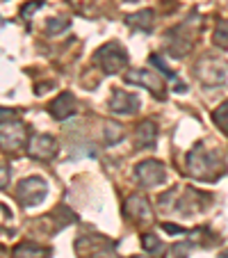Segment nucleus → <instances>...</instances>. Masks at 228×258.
<instances>
[{
	"mask_svg": "<svg viewBox=\"0 0 228 258\" xmlns=\"http://www.w3.org/2000/svg\"><path fill=\"white\" fill-rule=\"evenodd\" d=\"M223 165L219 160V156L210 149H205L203 144H196L187 156V171L199 180H214L221 174Z\"/></svg>",
	"mask_w": 228,
	"mask_h": 258,
	"instance_id": "1",
	"label": "nucleus"
},
{
	"mask_svg": "<svg viewBox=\"0 0 228 258\" xmlns=\"http://www.w3.org/2000/svg\"><path fill=\"white\" fill-rule=\"evenodd\" d=\"M96 64L101 67L103 73L117 76L128 67V53L119 41H107L96 50Z\"/></svg>",
	"mask_w": 228,
	"mask_h": 258,
	"instance_id": "2",
	"label": "nucleus"
},
{
	"mask_svg": "<svg viewBox=\"0 0 228 258\" xmlns=\"http://www.w3.org/2000/svg\"><path fill=\"white\" fill-rule=\"evenodd\" d=\"M28 144V128L19 119H7L0 123V149L5 151H19Z\"/></svg>",
	"mask_w": 228,
	"mask_h": 258,
	"instance_id": "3",
	"label": "nucleus"
},
{
	"mask_svg": "<svg viewBox=\"0 0 228 258\" xmlns=\"http://www.w3.org/2000/svg\"><path fill=\"white\" fill-rule=\"evenodd\" d=\"M46 192H48V185L46 180L39 178V176H32V178L21 180L19 190H16V197L23 206H39L41 201L46 199Z\"/></svg>",
	"mask_w": 228,
	"mask_h": 258,
	"instance_id": "4",
	"label": "nucleus"
},
{
	"mask_svg": "<svg viewBox=\"0 0 228 258\" xmlns=\"http://www.w3.org/2000/svg\"><path fill=\"white\" fill-rule=\"evenodd\" d=\"M135 178L139 180L144 187H156L160 183H165L167 178V171L165 165L158 160H144L135 167Z\"/></svg>",
	"mask_w": 228,
	"mask_h": 258,
	"instance_id": "5",
	"label": "nucleus"
},
{
	"mask_svg": "<svg viewBox=\"0 0 228 258\" xmlns=\"http://www.w3.org/2000/svg\"><path fill=\"white\" fill-rule=\"evenodd\" d=\"M28 153L37 160H53L57 156V140L53 135L34 133L28 142Z\"/></svg>",
	"mask_w": 228,
	"mask_h": 258,
	"instance_id": "6",
	"label": "nucleus"
},
{
	"mask_svg": "<svg viewBox=\"0 0 228 258\" xmlns=\"http://www.w3.org/2000/svg\"><path fill=\"white\" fill-rule=\"evenodd\" d=\"M196 76H199V80L205 85H223L228 78V71L223 69L221 62H217V59L203 57L199 64H196Z\"/></svg>",
	"mask_w": 228,
	"mask_h": 258,
	"instance_id": "7",
	"label": "nucleus"
},
{
	"mask_svg": "<svg viewBox=\"0 0 228 258\" xmlns=\"http://www.w3.org/2000/svg\"><path fill=\"white\" fill-rule=\"evenodd\" d=\"M126 80L132 85H139V87L150 89L153 96L158 94L160 98H165V80H162L160 73H153V71H148V69H137V71L128 73Z\"/></svg>",
	"mask_w": 228,
	"mask_h": 258,
	"instance_id": "8",
	"label": "nucleus"
},
{
	"mask_svg": "<svg viewBox=\"0 0 228 258\" xmlns=\"http://www.w3.org/2000/svg\"><path fill=\"white\" fill-rule=\"evenodd\" d=\"M123 215H126L128 219H132V222L148 224L150 219H153V208H150V204L144 199V197L132 195L130 199L126 201V206H123Z\"/></svg>",
	"mask_w": 228,
	"mask_h": 258,
	"instance_id": "9",
	"label": "nucleus"
},
{
	"mask_svg": "<svg viewBox=\"0 0 228 258\" xmlns=\"http://www.w3.org/2000/svg\"><path fill=\"white\" fill-rule=\"evenodd\" d=\"M75 107H78L75 96H73V94H68V92H64V94H59L53 103H50L48 110H50V114H53V119L64 121V119H68V117H73V114H75Z\"/></svg>",
	"mask_w": 228,
	"mask_h": 258,
	"instance_id": "10",
	"label": "nucleus"
},
{
	"mask_svg": "<svg viewBox=\"0 0 228 258\" xmlns=\"http://www.w3.org/2000/svg\"><path fill=\"white\" fill-rule=\"evenodd\" d=\"M110 110L114 114H132L139 110V98H137L135 94H128V92L117 89L110 98Z\"/></svg>",
	"mask_w": 228,
	"mask_h": 258,
	"instance_id": "11",
	"label": "nucleus"
},
{
	"mask_svg": "<svg viewBox=\"0 0 228 258\" xmlns=\"http://www.w3.org/2000/svg\"><path fill=\"white\" fill-rule=\"evenodd\" d=\"M156 140H158L156 121L144 119V121L137 123V128H135V146H139V149H153V146H156Z\"/></svg>",
	"mask_w": 228,
	"mask_h": 258,
	"instance_id": "12",
	"label": "nucleus"
},
{
	"mask_svg": "<svg viewBox=\"0 0 228 258\" xmlns=\"http://www.w3.org/2000/svg\"><path fill=\"white\" fill-rule=\"evenodd\" d=\"M80 249H83L85 253H89L92 258H119L117 251H114V244L107 242L105 238H96V242H94L92 247L80 242Z\"/></svg>",
	"mask_w": 228,
	"mask_h": 258,
	"instance_id": "13",
	"label": "nucleus"
},
{
	"mask_svg": "<svg viewBox=\"0 0 228 258\" xmlns=\"http://www.w3.org/2000/svg\"><path fill=\"white\" fill-rule=\"evenodd\" d=\"M46 249L39 247V244H32V242H23L14 249L12 258H46Z\"/></svg>",
	"mask_w": 228,
	"mask_h": 258,
	"instance_id": "14",
	"label": "nucleus"
},
{
	"mask_svg": "<svg viewBox=\"0 0 228 258\" xmlns=\"http://www.w3.org/2000/svg\"><path fill=\"white\" fill-rule=\"evenodd\" d=\"M128 25L137 28V30H150L153 28V12L141 10V12H137V14H130L128 16Z\"/></svg>",
	"mask_w": 228,
	"mask_h": 258,
	"instance_id": "15",
	"label": "nucleus"
},
{
	"mask_svg": "<svg viewBox=\"0 0 228 258\" xmlns=\"http://www.w3.org/2000/svg\"><path fill=\"white\" fill-rule=\"evenodd\" d=\"M141 247H144L146 251L150 253V256H156V258L165 256V244H162L160 240L156 238V235H150V233H146L144 238H141Z\"/></svg>",
	"mask_w": 228,
	"mask_h": 258,
	"instance_id": "16",
	"label": "nucleus"
},
{
	"mask_svg": "<svg viewBox=\"0 0 228 258\" xmlns=\"http://www.w3.org/2000/svg\"><path fill=\"white\" fill-rule=\"evenodd\" d=\"M212 119H214V123L219 126V131H221L223 135H228V101L221 103V105L214 110Z\"/></svg>",
	"mask_w": 228,
	"mask_h": 258,
	"instance_id": "17",
	"label": "nucleus"
},
{
	"mask_svg": "<svg viewBox=\"0 0 228 258\" xmlns=\"http://www.w3.org/2000/svg\"><path fill=\"white\" fill-rule=\"evenodd\" d=\"M103 135H105L107 144H114V142H121L123 140V128L119 126V123L110 121V123H105V131H103Z\"/></svg>",
	"mask_w": 228,
	"mask_h": 258,
	"instance_id": "18",
	"label": "nucleus"
},
{
	"mask_svg": "<svg viewBox=\"0 0 228 258\" xmlns=\"http://www.w3.org/2000/svg\"><path fill=\"white\" fill-rule=\"evenodd\" d=\"M214 44H217L219 48L228 50V21H221V23L217 25V30H214Z\"/></svg>",
	"mask_w": 228,
	"mask_h": 258,
	"instance_id": "19",
	"label": "nucleus"
},
{
	"mask_svg": "<svg viewBox=\"0 0 228 258\" xmlns=\"http://www.w3.org/2000/svg\"><path fill=\"white\" fill-rule=\"evenodd\" d=\"M66 25H68V21H64V19H50L48 23H46V32L55 34V32H59V30H64Z\"/></svg>",
	"mask_w": 228,
	"mask_h": 258,
	"instance_id": "20",
	"label": "nucleus"
},
{
	"mask_svg": "<svg viewBox=\"0 0 228 258\" xmlns=\"http://www.w3.org/2000/svg\"><path fill=\"white\" fill-rule=\"evenodd\" d=\"M10 185V167L0 165V187H7Z\"/></svg>",
	"mask_w": 228,
	"mask_h": 258,
	"instance_id": "21",
	"label": "nucleus"
},
{
	"mask_svg": "<svg viewBox=\"0 0 228 258\" xmlns=\"http://www.w3.org/2000/svg\"><path fill=\"white\" fill-rule=\"evenodd\" d=\"M39 7H41V0H34V3H32V5H30V7H28V5L23 7V12H21V14H23V16H30L34 10H39Z\"/></svg>",
	"mask_w": 228,
	"mask_h": 258,
	"instance_id": "22",
	"label": "nucleus"
},
{
	"mask_svg": "<svg viewBox=\"0 0 228 258\" xmlns=\"http://www.w3.org/2000/svg\"><path fill=\"white\" fill-rule=\"evenodd\" d=\"M0 258H7V251H5V247H0Z\"/></svg>",
	"mask_w": 228,
	"mask_h": 258,
	"instance_id": "23",
	"label": "nucleus"
},
{
	"mask_svg": "<svg viewBox=\"0 0 228 258\" xmlns=\"http://www.w3.org/2000/svg\"><path fill=\"white\" fill-rule=\"evenodd\" d=\"M126 3H135V0H126Z\"/></svg>",
	"mask_w": 228,
	"mask_h": 258,
	"instance_id": "24",
	"label": "nucleus"
},
{
	"mask_svg": "<svg viewBox=\"0 0 228 258\" xmlns=\"http://www.w3.org/2000/svg\"><path fill=\"white\" fill-rule=\"evenodd\" d=\"M135 258H146V256H135Z\"/></svg>",
	"mask_w": 228,
	"mask_h": 258,
	"instance_id": "25",
	"label": "nucleus"
}]
</instances>
